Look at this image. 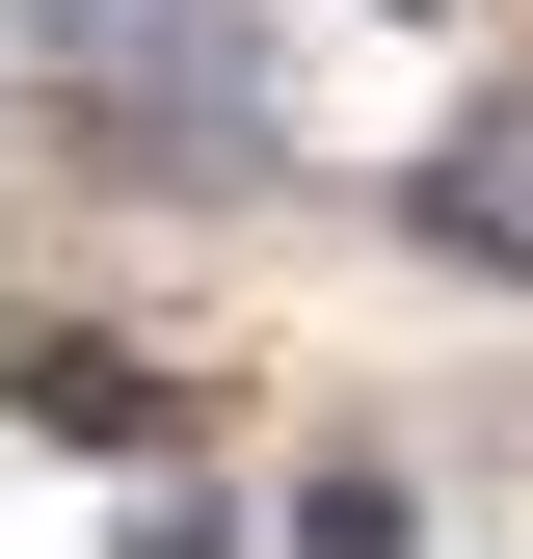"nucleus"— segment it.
I'll return each mask as SVG.
<instances>
[{
	"mask_svg": "<svg viewBox=\"0 0 533 559\" xmlns=\"http://www.w3.org/2000/svg\"><path fill=\"white\" fill-rule=\"evenodd\" d=\"M427 266H507L533 294V107H453L427 133Z\"/></svg>",
	"mask_w": 533,
	"mask_h": 559,
	"instance_id": "f03ea898",
	"label": "nucleus"
},
{
	"mask_svg": "<svg viewBox=\"0 0 533 559\" xmlns=\"http://www.w3.org/2000/svg\"><path fill=\"white\" fill-rule=\"evenodd\" d=\"M187 53H240L214 0H27V81H54V107H107L133 160H266V107L187 81Z\"/></svg>",
	"mask_w": 533,
	"mask_h": 559,
	"instance_id": "f257e3e1",
	"label": "nucleus"
}]
</instances>
